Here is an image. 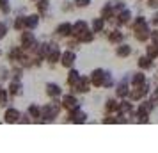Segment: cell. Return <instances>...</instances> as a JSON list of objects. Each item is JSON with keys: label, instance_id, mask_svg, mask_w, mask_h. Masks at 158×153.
<instances>
[{"label": "cell", "instance_id": "obj_26", "mask_svg": "<svg viewBox=\"0 0 158 153\" xmlns=\"http://www.w3.org/2000/svg\"><path fill=\"white\" fill-rule=\"evenodd\" d=\"M119 114H131L133 112V105L130 102H126V100H123V102H119V110H117Z\"/></svg>", "mask_w": 158, "mask_h": 153}, {"label": "cell", "instance_id": "obj_19", "mask_svg": "<svg viewBox=\"0 0 158 153\" xmlns=\"http://www.w3.org/2000/svg\"><path fill=\"white\" fill-rule=\"evenodd\" d=\"M100 16L107 22V20H112L114 18V9H112V4L108 2V4H105L103 7H101V11H100Z\"/></svg>", "mask_w": 158, "mask_h": 153}, {"label": "cell", "instance_id": "obj_24", "mask_svg": "<svg viewBox=\"0 0 158 153\" xmlns=\"http://www.w3.org/2000/svg\"><path fill=\"white\" fill-rule=\"evenodd\" d=\"M105 110L107 112H117L119 110V102L115 98H108L107 102H105Z\"/></svg>", "mask_w": 158, "mask_h": 153}, {"label": "cell", "instance_id": "obj_27", "mask_svg": "<svg viewBox=\"0 0 158 153\" xmlns=\"http://www.w3.org/2000/svg\"><path fill=\"white\" fill-rule=\"evenodd\" d=\"M153 109H155V105L151 103V100L149 102H142L139 105V109H137V114H149Z\"/></svg>", "mask_w": 158, "mask_h": 153}, {"label": "cell", "instance_id": "obj_5", "mask_svg": "<svg viewBox=\"0 0 158 153\" xmlns=\"http://www.w3.org/2000/svg\"><path fill=\"white\" fill-rule=\"evenodd\" d=\"M20 43H22V46L25 48V50H30V48H34V46L37 45V39H36V36H34L32 32H27V29H25L22 32Z\"/></svg>", "mask_w": 158, "mask_h": 153}, {"label": "cell", "instance_id": "obj_6", "mask_svg": "<svg viewBox=\"0 0 158 153\" xmlns=\"http://www.w3.org/2000/svg\"><path fill=\"white\" fill-rule=\"evenodd\" d=\"M91 79H87V77H80V80L75 84V86H71L73 91L75 93H80V95H87L89 91H91Z\"/></svg>", "mask_w": 158, "mask_h": 153}, {"label": "cell", "instance_id": "obj_11", "mask_svg": "<svg viewBox=\"0 0 158 153\" xmlns=\"http://www.w3.org/2000/svg\"><path fill=\"white\" fill-rule=\"evenodd\" d=\"M128 95H130V86H128L126 77H124V79L117 84V87H115V96H117V98H126Z\"/></svg>", "mask_w": 158, "mask_h": 153}, {"label": "cell", "instance_id": "obj_2", "mask_svg": "<svg viewBox=\"0 0 158 153\" xmlns=\"http://www.w3.org/2000/svg\"><path fill=\"white\" fill-rule=\"evenodd\" d=\"M133 36H135V39L140 41V43L148 41L151 37L149 25H148V23H135V25H133Z\"/></svg>", "mask_w": 158, "mask_h": 153}, {"label": "cell", "instance_id": "obj_4", "mask_svg": "<svg viewBox=\"0 0 158 153\" xmlns=\"http://www.w3.org/2000/svg\"><path fill=\"white\" fill-rule=\"evenodd\" d=\"M105 75H107V70H103V68H96L93 70L91 73V84H93L94 87H103V82H105Z\"/></svg>", "mask_w": 158, "mask_h": 153}, {"label": "cell", "instance_id": "obj_14", "mask_svg": "<svg viewBox=\"0 0 158 153\" xmlns=\"http://www.w3.org/2000/svg\"><path fill=\"white\" fill-rule=\"evenodd\" d=\"M87 22L85 20H77V22L73 23V30H71V36H75V37H78L82 32H85L87 30Z\"/></svg>", "mask_w": 158, "mask_h": 153}, {"label": "cell", "instance_id": "obj_37", "mask_svg": "<svg viewBox=\"0 0 158 153\" xmlns=\"http://www.w3.org/2000/svg\"><path fill=\"white\" fill-rule=\"evenodd\" d=\"M6 36H7V25L4 22H0V39H4Z\"/></svg>", "mask_w": 158, "mask_h": 153}, {"label": "cell", "instance_id": "obj_22", "mask_svg": "<svg viewBox=\"0 0 158 153\" xmlns=\"http://www.w3.org/2000/svg\"><path fill=\"white\" fill-rule=\"evenodd\" d=\"M30 117H34V119H41V105H37V103H30L29 109H27Z\"/></svg>", "mask_w": 158, "mask_h": 153}, {"label": "cell", "instance_id": "obj_3", "mask_svg": "<svg viewBox=\"0 0 158 153\" xmlns=\"http://www.w3.org/2000/svg\"><path fill=\"white\" fill-rule=\"evenodd\" d=\"M149 95V84L146 82L142 86H135V89H131L130 91V100H133V102H139V100H142L146 96Z\"/></svg>", "mask_w": 158, "mask_h": 153}, {"label": "cell", "instance_id": "obj_40", "mask_svg": "<svg viewBox=\"0 0 158 153\" xmlns=\"http://www.w3.org/2000/svg\"><path fill=\"white\" fill-rule=\"evenodd\" d=\"M0 91H2V86H0Z\"/></svg>", "mask_w": 158, "mask_h": 153}, {"label": "cell", "instance_id": "obj_25", "mask_svg": "<svg viewBox=\"0 0 158 153\" xmlns=\"http://www.w3.org/2000/svg\"><path fill=\"white\" fill-rule=\"evenodd\" d=\"M123 32L119 29H114V30H110V34H108V41L110 43H121L123 41Z\"/></svg>", "mask_w": 158, "mask_h": 153}, {"label": "cell", "instance_id": "obj_23", "mask_svg": "<svg viewBox=\"0 0 158 153\" xmlns=\"http://www.w3.org/2000/svg\"><path fill=\"white\" fill-rule=\"evenodd\" d=\"M146 82H148V79H146V75H144L142 71L133 73V77H131V86H133V87H135V86H142Z\"/></svg>", "mask_w": 158, "mask_h": 153}, {"label": "cell", "instance_id": "obj_21", "mask_svg": "<svg viewBox=\"0 0 158 153\" xmlns=\"http://www.w3.org/2000/svg\"><path fill=\"white\" fill-rule=\"evenodd\" d=\"M103 29H105V20L103 18H94L93 23H91V30H93L94 34H98V32H103Z\"/></svg>", "mask_w": 158, "mask_h": 153}, {"label": "cell", "instance_id": "obj_15", "mask_svg": "<svg viewBox=\"0 0 158 153\" xmlns=\"http://www.w3.org/2000/svg\"><path fill=\"white\" fill-rule=\"evenodd\" d=\"M131 46L130 45H124V43H121L119 46H115V55L119 59H126V57H130L131 55Z\"/></svg>", "mask_w": 158, "mask_h": 153}, {"label": "cell", "instance_id": "obj_9", "mask_svg": "<svg viewBox=\"0 0 158 153\" xmlns=\"http://www.w3.org/2000/svg\"><path fill=\"white\" fill-rule=\"evenodd\" d=\"M20 116H22V112L16 109V107H7L6 112H4V121L6 123H18L20 121Z\"/></svg>", "mask_w": 158, "mask_h": 153}, {"label": "cell", "instance_id": "obj_13", "mask_svg": "<svg viewBox=\"0 0 158 153\" xmlns=\"http://www.w3.org/2000/svg\"><path fill=\"white\" fill-rule=\"evenodd\" d=\"M7 93L11 96H20L23 93V86L20 80H16V79H13V80L9 82V87H7Z\"/></svg>", "mask_w": 158, "mask_h": 153}, {"label": "cell", "instance_id": "obj_1", "mask_svg": "<svg viewBox=\"0 0 158 153\" xmlns=\"http://www.w3.org/2000/svg\"><path fill=\"white\" fill-rule=\"evenodd\" d=\"M60 103L57 102H50L41 105V121H53L59 116V110H60Z\"/></svg>", "mask_w": 158, "mask_h": 153}, {"label": "cell", "instance_id": "obj_29", "mask_svg": "<svg viewBox=\"0 0 158 153\" xmlns=\"http://www.w3.org/2000/svg\"><path fill=\"white\" fill-rule=\"evenodd\" d=\"M146 55H149L153 61L158 57V43H153V45H148L146 46Z\"/></svg>", "mask_w": 158, "mask_h": 153}, {"label": "cell", "instance_id": "obj_18", "mask_svg": "<svg viewBox=\"0 0 158 153\" xmlns=\"http://www.w3.org/2000/svg\"><path fill=\"white\" fill-rule=\"evenodd\" d=\"M130 20H131V11L130 9H123L121 13L117 15V25H126V23H130Z\"/></svg>", "mask_w": 158, "mask_h": 153}, {"label": "cell", "instance_id": "obj_12", "mask_svg": "<svg viewBox=\"0 0 158 153\" xmlns=\"http://www.w3.org/2000/svg\"><path fill=\"white\" fill-rule=\"evenodd\" d=\"M71 30H73V25L69 22H62L57 25V29H55V32H57V36L60 37H68L71 36Z\"/></svg>", "mask_w": 158, "mask_h": 153}, {"label": "cell", "instance_id": "obj_28", "mask_svg": "<svg viewBox=\"0 0 158 153\" xmlns=\"http://www.w3.org/2000/svg\"><path fill=\"white\" fill-rule=\"evenodd\" d=\"M94 36H96V34H94L93 30H85V32H82V34L78 36V41L80 43H93Z\"/></svg>", "mask_w": 158, "mask_h": 153}, {"label": "cell", "instance_id": "obj_39", "mask_svg": "<svg viewBox=\"0 0 158 153\" xmlns=\"http://www.w3.org/2000/svg\"><path fill=\"white\" fill-rule=\"evenodd\" d=\"M151 23H153L155 27H158V13H155V15H153V18H151Z\"/></svg>", "mask_w": 158, "mask_h": 153}, {"label": "cell", "instance_id": "obj_32", "mask_svg": "<svg viewBox=\"0 0 158 153\" xmlns=\"http://www.w3.org/2000/svg\"><path fill=\"white\" fill-rule=\"evenodd\" d=\"M114 86V77H112V73L107 71V75H105V82H103V87L105 89H110Z\"/></svg>", "mask_w": 158, "mask_h": 153}, {"label": "cell", "instance_id": "obj_30", "mask_svg": "<svg viewBox=\"0 0 158 153\" xmlns=\"http://www.w3.org/2000/svg\"><path fill=\"white\" fill-rule=\"evenodd\" d=\"M15 30H25V16H16L15 23H13Z\"/></svg>", "mask_w": 158, "mask_h": 153}, {"label": "cell", "instance_id": "obj_20", "mask_svg": "<svg viewBox=\"0 0 158 153\" xmlns=\"http://www.w3.org/2000/svg\"><path fill=\"white\" fill-rule=\"evenodd\" d=\"M80 75L77 70H73V68H69V71H68V77H66V82H68V86H75L77 82L80 80Z\"/></svg>", "mask_w": 158, "mask_h": 153}, {"label": "cell", "instance_id": "obj_38", "mask_svg": "<svg viewBox=\"0 0 158 153\" xmlns=\"http://www.w3.org/2000/svg\"><path fill=\"white\" fill-rule=\"evenodd\" d=\"M151 39L155 43H158V30H151Z\"/></svg>", "mask_w": 158, "mask_h": 153}, {"label": "cell", "instance_id": "obj_36", "mask_svg": "<svg viewBox=\"0 0 158 153\" xmlns=\"http://www.w3.org/2000/svg\"><path fill=\"white\" fill-rule=\"evenodd\" d=\"M151 103H153L155 107H158V86L151 91Z\"/></svg>", "mask_w": 158, "mask_h": 153}, {"label": "cell", "instance_id": "obj_8", "mask_svg": "<svg viewBox=\"0 0 158 153\" xmlns=\"http://www.w3.org/2000/svg\"><path fill=\"white\" fill-rule=\"evenodd\" d=\"M60 105H62V109H66V110L80 109V103H78V100H77V96H75V95H64V96H62Z\"/></svg>", "mask_w": 158, "mask_h": 153}, {"label": "cell", "instance_id": "obj_34", "mask_svg": "<svg viewBox=\"0 0 158 153\" xmlns=\"http://www.w3.org/2000/svg\"><path fill=\"white\" fill-rule=\"evenodd\" d=\"M0 11L4 15H9L11 13V6H9V0H0Z\"/></svg>", "mask_w": 158, "mask_h": 153}, {"label": "cell", "instance_id": "obj_35", "mask_svg": "<svg viewBox=\"0 0 158 153\" xmlns=\"http://www.w3.org/2000/svg\"><path fill=\"white\" fill-rule=\"evenodd\" d=\"M73 4H75V7L84 9V7H89V6H91V0H75Z\"/></svg>", "mask_w": 158, "mask_h": 153}, {"label": "cell", "instance_id": "obj_10", "mask_svg": "<svg viewBox=\"0 0 158 153\" xmlns=\"http://www.w3.org/2000/svg\"><path fill=\"white\" fill-rule=\"evenodd\" d=\"M44 93H46V96H48V98L55 100V98H60V96H62V87H60L59 84H53V82H50V84H46Z\"/></svg>", "mask_w": 158, "mask_h": 153}, {"label": "cell", "instance_id": "obj_33", "mask_svg": "<svg viewBox=\"0 0 158 153\" xmlns=\"http://www.w3.org/2000/svg\"><path fill=\"white\" fill-rule=\"evenodd\" d=\"M9 96H11V95H9L7 91H4V89L0 91V107H6V105H7Z\"/></svg>", "mask_w": 158, "mask_h": 153}, {"label": "cell", "instance_id": "obj_42", "mask_svg": "<svg viewBox=\"0 0 158 153\" xmlns=\"http://www.w3.org/2000/svg\"><path fill=\"white\" fill-rule=\"evenodd\" d=\"M36 2H37V0H36Z\"/></svg>", "mask_w": 158, "mask_h": 153}, {"label": "cell", "instance_id": "obj_7", "mask_svg": "<svg viewBox=\"0 0 158 153\" xmlns=\"http://www.w3.org/2000/svg\"><path fill=\"white\" fill-rule=\"evenodd\" d=\"M75 62H77V53H75V52H73V50L62 52V55H60V64L64 66L66 70L73 68V66H75Z\"/></svg>", "mask_w": 158, "mask_h": 153}, {"label": "cell", "instance_id": "obj_16", "mask_svg": "<svg viewBox=\"0 0 158 153\" xmlns=\"http://www.w3.org/2000/svg\"><path fill=\"white\" fill-rule=\"evenodd\" d=\"M153 59L149 57V55H142V57H139V61H137V66H139V70H142V71H148V70H151L153 68Z\"/></svg>", "mask_w": 158, "mask_h": 153}, {"label": "cell", "instance_id": "obj_17", "mask_svg": "<svg viewBox=\"0 0 158 153\" xmlns=\"http://www.w3.org/2000/svg\"><path fill=\"white\" fill-rule=\"evenodd\" d=\"M37 25H39V15H29L25 16V29L27 30H34L37 29Z\"/></svg>", "mask_w": 158, "mask_h": 153}, {"label": "cell", "instance_id": "obj_31", "mask_svg": "<svg viewBox=\"0 0 158 153\" xmlns=\"http://www.w3.org/2000/svg\"><path fill=\"white\" fill-rule=\"evenodd\" d=\"M50 9V0H37V13H46Z\"/></svg>", "mask_w": 158, "mask_h": 153}, {"label": "cell", "instance_id": "obj_41", "mask_svg": "<svg viewBox=\"0 0 158 153\" xmlns=\"http://www.w3.org/2000/svg\"><path fill=\"white\" fill-rule=\"evenodd\" d=\"M0 53H2V52H0Z\"/></svg>", "mask_w": 158, "mask_h": 153}]
</instances>
